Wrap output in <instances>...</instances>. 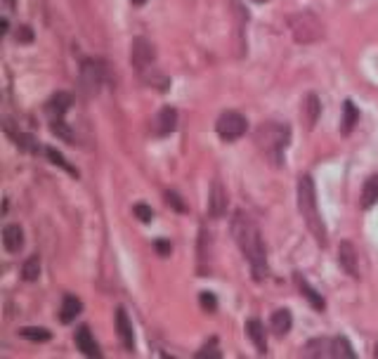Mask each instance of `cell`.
Wrapping results in <instances>:
<instances>
[{"label":"cell","instance_id":"obj_11","mask_svg":"<svg viewBox=\"0 0 378 359\" xmlns=\"http://www.w3.org/2000/svg\"><path fill=\"white\" fill-rule=\"evenodd\" d=\"M71 104H73V97H71L69 92H57V95H52V97L47 99L45 114H47V116H50V121L64 118V114L71 109Z\"/></svg>","mask_w":378,"mask_h":359},{"label":"cell","instance_id":"obj_26","mask_svg":"<svg viewBox=\"0 0 378 359\" xmlns=\"http://www.w3.org/2000/svg\"><path fill=\"white\" fill-rule=\"evenodd\" d=\"M50 130L55 133L59 140H64V142H73V133H71V128L64 123V118H55V121H50Z\"/></svg>","mask_w":378,"mask_h":359},{"label":"cell","instance_id":"obj_10","mask_svg":"<svg viewBox=\"0 0 378 359\" xmlns=\"http://www.w3.org/2000/svg\"><path fill=\"white\" fill-rule=\"evenodd\" d=\"M208 213H211V218H225L227 215V192L218 180L213 182L211 194H208Z\"/></svg>","mask_w":378,"mask_h":359},{"label":"cell","instance_id":"obj_9","mask_svg":"<svg viewBox=\"0 0 378 359\" xmlns=\"http://www.w3.org/2000/svg\"><path fill=\"white\" fill-rule=\"evenodd\" d=\"M339 262H341V267L346 269V274H350L353 279H360V255H357V248L353 241H341Z\"/></svg>","mask_w":378,"mask_h":359},{"label":"cell","instance_id":"obj_27","mask_svg":"<svg viewBox=\"0 0 378 359\" xmlns=\"http://www.w3.org/2000/svg\"><path fill=\"white\" fill-rule=\"evenodd\" d=\"M197 357L199 359H206V357H211V359H220L222 357V352H220V348H218V341L215 338H211L204 348H201L199 352H197Z\"/></svg>","mask_w":378,"mask_h":359},{"label":"cell","instance_id":"obj_1","mask_svg":"<svg viewBox=\"0 0 378 359\" xmlns=\"http://www.w3.org/2000/svg\"><path fill=\"white\" fill-rule=\"evenodd\" d=\"M229 229H232V236L236 241V246L244 253L246 262L251 265L253 279L262 281L267 279L269 267H267V250H265V241H262L260 227L255 225L251 215H246L244 211H236L232 222H229Z\"/></svg>","mask_w":378,"mask_h":359},{"label":"cell","instance_id":"obj_8","mask_svg":"<svg viewBox=\"0 0 378 359\" xmlns=\"http://www.w3.org/2000/svg\"><path fill=\"white\" fill-rule=\"evenodd\" d=\"M130 59H133V66L138 69V73L142 76V73L150 71L152 66H154V59H157V50H154V45L150 43V40L140 36V38L133 40Z\"/></svg>","mask_w":378,"mask_h":359},{"label":"cell","instance_id":"obj_13","mask_svg":"<svg viewBox=\"0 0 378 359\" xmlns=\"http://www.w3.org/2000/svg\"><path fill=\"white\" fill-rule=\"evenodd\" d=\"M116 331H118L121 345H123L128 352H133L135 350V334H133V324L128 320V312L123 308L116 310Z\"/></svg>","mask_w":378,"mask_h":359},{"label":"cell","instance_id":"obj_2","mask_svg":"<svg viewBox=\"0 0 378 359\" xmlns=\"http://www.w3.org/2000/svg\"><path fill=\"white\" fill-rule=\"evenodd\" d=\"M253 142L258 152L265 157L274 168L284 166V154L291 142V128L286 123H276V121H267L260 123L253 133Z\"/></svg>","mask_w":378,"mask_h":359},{"label":"cell","instance_id":"obj_17","mask_svg":"<svg viewBox=\"0 0 378 359\" xmlns=\"http://www.w3.org/2000/svg\"><path fill=\"white\" fill-rule=\"evenodd\" d=\"M246 334L253 341L258 355H267V336H265V327H262V322L255 320V317L253 320H248L246 322Z\"/></svg>","mask_w":378,"mask_h":359},{"label":"cell","instance_id":"obj_3","mask_svg":"<svg viewBox=\"0 0 378 359\" xmlns=\"http://www.w3.org/2000/svg\"><path fill=\"white\" fill-rule=\"evenodd\" d=\"M298 211L303 215V222L307 225L310 234L315 236V241L324 248L327 246V227H324L322 213L317 208V189L310 175H300L298 178Z\"/></svg>","mask_w":378,"mask_h":359},{"label":"cell","instance_id":"obj_23","mask_svg":"<svg viewBox=\"0 0 378 359\" xmlns=\"http://www.w3.org/2000/svg\"><path fill=\"white\" fill-rule=\"evenodd\" d=\"M43 154H45L47 159H50V164H55V166H59V168H64V171L69 173V175H73V178H78V171H76V168H73L71 164H66V159L57 152V149L45 147V149H43Z\"/></svg>","mask_w":378,"mask_h":359},{"label":"cell","instance_id":"obj_36","mask_svg":"<svg viewBox=\"0 0 378 359\" xmlns=\"http://www.w3.org/2000/svg\"><path fill=\"white\" fill-rule=\"evenodd\" d=\"M255 3H265V0H255Z\"/></svg>","mask_w":378,"mask_h":359},{"label":"cell","instance_id":"obj_35","mask_svg":"<svg viewBox=\"0 0 378 359\" xmlns=\"http://www.w3.org/2000/svg\"><path fill=\"white\" fill-rule=\"evenodd\" d=\"M374 357H378V345H376V352H374Z\"/></svg>","mask_w":378,"mask_h":359},{"label":"cell","instance_id":"obj_14","mask_svg":"<svg viewBox=\"0 0 378 359\" xmlns=\"http://www.w3.org/2000/svg\"><path fill=\"white\" fill-rule=\"evenodd\" d=\"M3 246H5V250L8 253H12V255H17L19 250L24 248V229L19 227V225H5V229H3Z\"/></svg>","mask_w":378,"mask_h":359},{"label":"cell","instance_id":"obj_7","mask_svg":"<svg viewBox=\"0 0 378 359\" xmlns=\"http://www.w3.org/2000/svg\"><path fill=\"white\" fill-rule=\"evenodd\" d=\"M102 80H104V64L102 62H97V59H85V62L80 64V87H83V92L87 97H92V95L99 92Z\"/></svg>","mask_w":378,"mask_h":359},{"label":"cell","instance_id":"obj_15","mask_svg":"<svg viewBox=\"0 0 378 359\" xmlns=\"http://www.w3.org/2000/svg\"><path fill=\"white\" fill-rule=\"evenodd\" d=\"M300 114H303V121H305V128H307V130H312L315 123L319 121V114H322L319 97H317L315 92L305 95V99H303V107H300Z\"/></svg>","mask_w":378,"mask_h":359},{"label":"cell","instance_id":"obj_28","mask_svg":"<svg viewBox=\"0 0 378 359\" xmlns=\"http://www.w3.org/2000/svg\"><path fill=\"white\" fill-rule=\"evenodd\" d=\"M199 303H201V308H204L206 312H215V310H218V298H215L211 291H201Z\"/></svg>","mask_w":378,"mask_h":359},{"label":"cell","instance_id":"obj_30","mask_svg":"<svg viewBox=\"0 0 378 359\" xmlns=\"http://www.w3.org/2000/svg\"><path fill=\"white\" fill-rule=\"evenodd\" d=\"M166 201H168V206H173V208H175V211H180V213H185V211H187V206L180 201V196L175 194V192H168V194H166Z\"/></svg>","mask_w":378,"mask_h":359},{"label":"cell","instance_id":"obj_33","mask_svg":"<svg viewBox=\"0 0 378 359\" xmlns=\"http://www.w3.org/2000/svg\"><path fill=\"white\" fill-rule=\"evenodd\" d=\"M5 5H8L10 10H15V5H17V0H5Z\"/></svg>","mask_w":378,"mask_h":359},{"label":"cell","instance_id":"obj_6","mask_svg":"<svg viewBox=\"0 0 378 359\" xmlns=\"http://www.w3.org/2000/svg\"><path fill=\"white\" fill-rule=\"evenodd\" d=\"M246 128H248V121L244 114L239 111H225L220 114L218 123H215V130L225 142H234L239 138H244L246 135Z\"/></svg>","mask_w":378,"mask_h":359},{"label":"cell","instance_id":"obj_22","mask_svg":"<svg viewBox=\"0 0 378 359\" xmlns=\"http://www.w3.org/2000/svg\"><path fill=\"white\" fill-rule=\"evenodd\" d=\"M378 203V175H371V178L364 182L362 187V199H360V206L364 211H369L371 206Z\"/></svg>","mask_w":378,"mask_h":359},{"label":"cell","instance_id":"obj_19","mask_svg":"<svg viewBox=\"0 0 378 359\" xmlns=\"http://www.w3.org/2000/svg\"><path fill=\"white\" fill-rule=\"evenodd\" d=\"M80 312H83V303H80L76 296L66 293L62 298V310H59V320H62V324H71Z\"/></svg>","mask_w":378,"mask_h":359},{"label":"cell","instance_id":"obj_5","mask_svg":"<svg viewBox=\"0 0 378 359\" xmlns=\"http://www.w3.org/2000/svg\"><path fill=\"white\" fill-rule=\"evenodd\" d=\"M288 29H291L295 43H303V45L317 43V40L324 36L322 19L310 10L295 12V15L288 17Z\"/></svg>","mask_w":378,"mask_h":359},{"label":"cell","instance_id":"obj_16","mask_svg":"<svg viewBox=\"0 0 378 359\" xmlns=\"http://www.w3.org/2000/svg\"><path fill=\"white\" fill-rule=\"evenodd\" d=\"M73 338H76V348L83 352L85 357H102V350H99V345L94 343V338L87 327H80Z\"/></svg>","mask_w":378,"mask_h":359},{"label":"cell","instance_id":"obj_21","mask_svg":"<svg viewBox=\"0 0 378 359\" xmlns=\"http://www.w3.org/2000/svg\"><path fill=\"white\" fill-rule=\"evenodd\" d=\"M295 286H298V291H300L303 296L307 298V303L312 305L315 310H319V312H324V308H327V303H324V298H322L319 293H317V291H315L312 286H310L305 276H303V274H295Z\"/></svg>","mask_w":378,"mask_h":359},{"label":"cell","instance_id":"obj_4","mask_svg":"<svg viewBox=\"0 0 378 359\" xmlns=\"http://www.w3.org/2000/svg\"><path fill=\"white\" fill-rule=\"evenodd\" d=\"M303 357H334V359H355L353 345L348 338L336 336V338H312L303 348Z\"/></svg>","mask_w":378,"mask_h":359},{"label":"cell","instance_id":"obj_31","mask_svg":"<svg viewBox=\"0 0 378 359\" xmlns=\"http://www.w3.org/2000/svg\"><path fill=\"white\" fill-rule=\"evenodd\" d=\"M154 248L159 250V255H171V250H173V246H171V241H164V239H159V241H154Z\"/></svg>","mask_w":378,"mask_h":359},{"label":"cell","instance_id":"obj_32","mask_svg":"<svg viewBox=\"0 0 378 359\" xmlns=\"http://www.w3.org/2000/svg\"><path fill=\"white\" fill-rule=\"evenodd\" d=\"M17 40H22V43H31L33 40V33L29 26H19V31H17Z\"/></svg>","mask_w":378,"mask_h":359},{"label":"cell","instance_id":"obj_20","mask_svg":"<svg viewBox=\"0 0 378 359\" xmlns=\"http://www.w3.org/2000/svg\"><path fill=\"white\" fill-rule=\"evenodd\" d=\"M293 327V317L288 310H274L272 317H269V329L274 331L276 336H286Z\"/></svg>","mask_w":378,"mask_h":359},{"label":"cell","instance_id":"obj_34","mask_svg":"<svg viewBox=\"0 0 378 359\" xmlns=\"http://www.w3.org/2000/svg\"><path fill=\"white\" fill-rule=\"evenodd\" d=\"M130 3H133V5H138V8H140V5H145L147 0H130Z\"/></svg>","mask_w":378,"mask_h":359},{"label":"cell","instance_id":"obj_18","mask_svg":"<svg viewBox=\"0 0 378 359\" xmlns=\"http://www.w3.org/2000/svg\"><path fill=\"white\" fill-rule=\"evenodd\" d=\"M360 123V109L355 107L353 99L343 102V118H341V135H348L355 130V126Z\"/></svg>","mask_w":378,"mask_h":359},{"label":"cell","instance_id":"obj_25","mask_svg":"<svg viewBox=\"0 0 378 359\" xmlns=\"http://www.w3.org/2000/svg\"><path fill=\"white\" fill-rule=\"evenodd\" d=\"M40 276V258L38 255H31V258H26L24 267H22V279L24 281H36Z\"/></svg>","mask_w":378,"mask_h":359},{"label":"cell","instance_id":"obj_29","mask_svg":"<svg viewBox=\"0 0 378 359\" xmlns=\"http://www.w3.org/2000/svg\"><path fill=\"white\" fill-rule=\"evenodd\" d=\"M133 213H135V218H138L140 222H152L154 220V211L147 206V203H135Z\"/></svg>","mask_w":378,"mask_h":359},{"label":"cell","instance_id":"obj_12","mask_svg":"<svg viewBox=\"0 0 378 359\" xmlns=\"http://www.w3.org/2000/svg\"><path fill=\"white\" fill-rule=\"evenodd\" d=\"M175 128H178V111H175L173 107H164V109L159 111L157 121H154V135L166 138V135L175 133Z\"/></svg>","mask_w":378,"mask_h":359},{"label":"cell","instance_id":"obj_24","mask_svg":"<svg viewBox=\"0 0 378 359\" xmlns=\"http://www.w3.org/2000/svg\"><path fill=\"white\" fill-rule=\"evenodd\" d=\"M19 336L26 338V341H31V343H47L52 338V334L47 329H40V327H26L19 331Z\"/></svg>","mask_w":378,"mask_h":359}]
</instances>
